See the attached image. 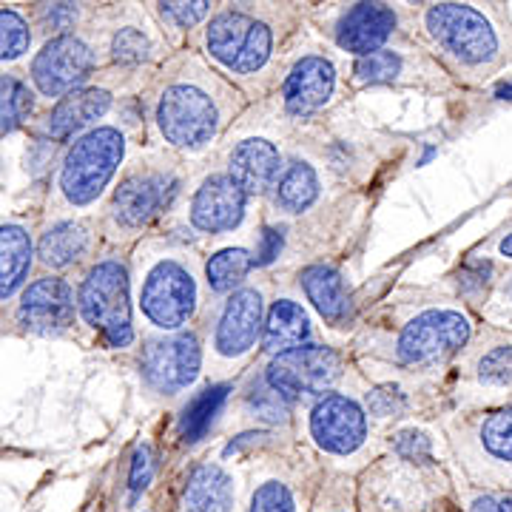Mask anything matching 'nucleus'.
I'll return each instance as SVG.
<instances>
[{
    "label": "nucleus",
    "instance_id": "72a5a7b5",
    "mask_svg": "<svg viewBox=\"0 0 512 512\" xmlns=\"http://www.w3.org/2000/svg\"><path fill=\"white\" fill-rule=\"evenodd\" d=\"M404 74V57L399 52H373V55L359 57L356 69H353V80L359 86H373V83H396Z\"/></svg>",
    "mask_w": 512,
    "mask_h": 512
},
{
    "label": "nucleus",
    "instance_id": "58836bf2",
    "mask_svg": "<svg viewBox=\"0 0 512 512\" xmlns=\"http://www.w3.org/2000/svg\"><path fill=\"white\" fill-rule=\"evenodd\" d=\"M476 379L484 384L512 382V345L487 350L476 362Z\"/></svg>",
    "mask_w": 512,
    "mask_h": 512
},
{
    "label": "nucleus",
    "instance_id": "39448f33",
    "mask_svg": "<svg viewBox=\"0 0 512 512\" xmlns=\"http://www.w3.org/2000/svg\"><path fill=\"white\" fill-rule=\"evenodd\" d=\"M308 433L313 447L333 461V473L359 476L370 464V424L365 407L345 393H325L313 402Z\"/></svg>",
    "mask_w": 512,
    "mask_h": 512
},
{
    "label": "nucleus",
    "instance_id": "4be33fe9",
    "mask_svg": "<svg viewBox=\"0 0 512 512\" xmlns=\"http://www.w3.org/2000/svg\"><path fill=\"white\" fill-rule=\"evenodd\" d=\"M282 174V157L279 148L265 137H248L234 146L228 157V177L245 191V194H265L274 188Z\"/></svg>",
    "mask_w": 512,
    "mask_h": 512
},
{
    "label": "nucleus",
    "instance_id": "0eeeda50",
    "mask_svg": "<svg viewBox=\"0 0 512 512\" xmlns=\"http://www.w3.org/2000/svg\"><path fill=\"white\" fill-rule=\"evenodd\" d=\"M77 305L83 319L106 336L111 348H128L134 342L131 288L126 265L120 259H103L94 265L80 285Z\"/></svg>",
    "mask_w": 512,
    "mask_h": 512
},
{
    "label": "nucleus",
    "instance_id": "f3484780",
    "mask_svg": "<svg viewBox=\"0 0 512 512\" xmlns=\"http://www.w3.org/2000/svg\"><path fill=\"white\" fill-rule=\"evenodd\" d=\"M245 487L237 470L222 461H202L185 481L177 512H242Z\"/></svg>",
    "mask_w": 512,
    "mask_h": 512
},
{
    "label": "nucleus",
    "instance_id": "8fccbe9b",
    "mask_svg": "<svg viewBox=\"0 0 512 512\" xmlns=\"http://www.w3.org/2000/svg\"><path fill=\"white\" fill-rule=\"evenodd\" d=\"M504 296H507V299H512V276L507 279V282H504Z\"/></svg>",
    "mask_w": 512,
    "mask_h": 512
},
{
    "label": "nucleus",
    "instance_id": "49530a36",
    "mask_svg": "<svg viewBox=\"0 0 512 512\" xmlns=\"http://www.w3.org/2000/svg\"><path fill=\"white\" fill-rule=\"evenodd\" d=\"M498 254L512 259V234H507V237L501 239V245H498Z\"/></svg>",
    "mask_w": 512,
    "mask_h": 512
},
{
    "label": "nucleus",
    "instance_id": "79ce46f5",
    "mask_svg": "<svg viewBox=\"0 0 512 512\" xmlns=\"http://www.w3.org/2000/svg\"><path fill=\"white\" fill-rule=\"evenodd\" d=\"M160 12L163 18L174 20L180 29H188L211 12V3H160Z\"/></svg>",
    "mask_w": 512,
    "mask_h": 512
},
{
    "label": "nucleus",
    "instance_id": "9d476101",
    "mask_svg": "<svg viewBox=\"0 0 512 512\" xmlns=\"http://www.w3.org/2000/svg\"><path fill=\"white\" fill-rule=\"evenodd\" d=\"M470 339V319L456 308H430L404 322L393 356L402 365H433L453 356Z\"/></svg>",
    "mask_w": 512,
    "mask_h": 512
},
{
    "label": "nucleus",
    "instance_id": "aec40b11",
    "mask_svg": "<svg viewBox=\"0 0 512 512\" xmlns=\"http://www.w3.org/2000/svg\"><path fill=\"white\" fill-rule=\"evenodd\" d=\"M336 89V69L328 57L305 55L282 86V103L293 117H308L313 111L325 109Z\"/></svg>",
    "mask_w": 512,
    "mask_h": 512
},
{
    "label": "nucleus",
    "instance_id": "4c0bfd02",
    "mask_svg": "<svg viewBox=\"0 0 512 512\" xmlns=\"http://www.w3.org/2000/svg\"><path fill=\"white\" fill-rule=\"evenodd\" d=\"M461 512H512V490H458Z\"/></svg>",
    "mask_w": 512,
    "mask_h": 512
},
{
    "label": "nucleus",
    "instance_id": "cd10ccee",
    "mask_svg": "<svg viewBox=\"0 0 512 512\" xmlns=\"http://www.w3.org/2000/svg\"><path fill=\"white\" fill-rule=\"evenodd\" d=\"M319 191H322V185H319L316 168L305 160H291L276 180L274 202L285 214H302L305 208H311L313 202L319 200Z\"/></svg>",
    "mask_w": 512,
    "mask_h": 512
},
{
    "label": "nucleus",
    "instance_id": "c03bdc74",
    "mask_svg": "<svg viewBox=\"0 0 512 512\" xmlns=\"http://www.w3.org/2000/svg\"><path fill=\"white\" fill-rule=\"evenodd\" d=\"M40 12H43L46 26H52L55 32H66V29H72L74 23H77V15H80V9H77L74 3H46Z\"/></svg>",
    "mask_w": 512,
    "mask_h": 512
},
{
    "label": "nucleus",
    "instance_id": "09e8293b",
    "mask_svg": "<svg viewBox=\"0 0 512 512\" xmlns=\"http://www.w3.org/2000/svg\"><path fill=\"white\" fill-rule=\"evenodd\" d=\"M498 97H501V100H512V83L501 86V89H498Z\"/></svg>",
    "mask_w": 512,
    "mask_h": 512
},
{
    "label": "nucleus",
    "instance_id": "a18cd8bd",
    "mask_svg": "<svg viewBox=\"0 0 512 512\" xmlns=\"http://www.w3.org/2000/svg\"><path fill=\"white\" fill-rule=\"evenodd\" d=\"M285 245V237L279 228H265L259 237V251H256V265H271Z\"/></svg>",
    "mask_w": 512,
    "mask_h": 512
},
{
    "label": "nucleus",
    "instance_id": "393cba45",
    "mask_svg": "<svg viewBox=\"0 0 512 512\" xmlns=\"http://www.w3.org/2000/svg\"><path fill=\"white\" fill-rule=\"evenodd\" d=\"M311 336L313 325L308 311L291 296L276 299L271 311H268V319H265V336H262L265 350L279 356V353H288V350L308 345Z\"/></svg>",
    "mask_w": 512,
    "mask_h": 512
},
{
    "label": "nucleus",
    "instance_id": "4468645a",
    "mask_svg": "<svg viewBox=\"0 0 512 512\" xmlns=\"http://www.w3.org/2000/svg\"><path fill=\"white\" fill-rule=\"evenodd\" d=\"M202 367L200 339L194 333H174L151 339L143 348V382L160 396H177L197 382Z\"/></svg>",
    "mask_w": 512,
    "mask_h": 512
},
{
    "label": "nucleus",
    "instance_id": "7ed1b4c3",
    "mask_svg": "<svg viewBox=\"0 0 512 512\" xmlns=\"http://www.w3.org/2000/svg\"><path fill=\"white\" fill-rule=\"evenodd\" d=\"M441 501H447V487L436 467H416L384 456L356 476L359 512H430Z\"/></svg>",
    "mask_w": 512,
    "mask_h": 512
},
{
    "label": "nucleus",
    "instance_id": "473e14b6",
    "mask_svg": "<svg viewBox=\"0 0 512 512\" xmlns=\"http://www.w3.org/2000/svg\"><path fill=\"white\" fill-rule=\"evenodd\" d=\"M242 410L259 424H288V419H291V404L285 402L265 379L254 387H248Z\"/></svg>",
    "mask_w": 512,
    "mask_h": 512
},
{
    "label": "nucleus",
    "instance_id": "f8f14e48",
    "mask_svg": "<svg viewBox=\"0 0 512 512\" xmlns=\"http://www.w3.org/2000/svg\"><path fill=\"white\" fill-rule=\"evenodd\" d=\"M177 188H180L177 174L163 165H146V168L128 174L111 197L109 217L114 228L126 231V234L146 228L148 222L157 220L171 205Z\"/></svg>",
    "mask_w": 512,
    "mask_h": 512
},
{
    "label": "nucleus",
    "instance_id": "b1692460",
    "mask_svg": "<svg viewBox=\"0 0 512 512\" xmlns=\"http://www.w3.org/2000/svg\"><path fill=\"white\" fill-rule=\"evenodd\" d=\"M111 106V94L103 89H77L66 94L57 103L52 114L46 117V134L55 140H66L86 126H92L94 120H100Z\"/></svg>",
    "mask_w": 512,
    "mask_h": 512
},
{
    "label": "nucleus",
    "instance_id": "ddd939ff",
    "mask_svg": "<svg viewBox=\"0 0 512 512\" xmlns=\"http://www.w3.org/2000/svg\"><path fill=\"white\" fill-rule=\"evenodd\" d=\"M262 293L256 288H239L225 302L211 333V356L220 367H239L262 336Z\"/></svg>",
    "mask_w": 512,
    "mask_h": 512
},
{
    "label": "nucleus",
    "instance_id": "dca6fc26",
    "mask_svg": "<svg viewBox=\"0 0 512 512\" xmlns=\"http://www.w3.org/2000/svg\"><path fill=\"white\" fill-rule=\"evenodd\" d=\"M316 484L311 473L291 464H268L256 470L245 490L242 512H311Z\"/></svg>",
    "mask_w": 512,
    "mask_h": 512
},
{
    "label": "nucleus",
    "instance_id": "9b49d317",
    "mask_svg": "<svg viewBox=\"0 0 512 512\" xmlns=\"http://www.w3.org/2000/svg\"><path fill=\"white\" fill-rule=\"evenodd\" d=\"M342 376V356L325 345H302L274 356L265 370V382L274 387L285 402H302L313 396H325Z\"/></svg>",
    "mask_w": 512,
    "mask_h": 512
},
{
    "label": "nucleus",
    "instance_id": "bb28decb",
    "mask_svg": "<svg viewBox=\"0 0 512 512\" xmlns=\"http://www.w3.org/2000/svg\"><path fill=\"white\" fill-rule=\"evenodd\" d=\"M92 248V228L80 220L57 222L40 239V262L49 268H69Z\"/></svg>",
    "mask_w": 512,
    "mask_h": 512
},
{
    "label": "nucleus",
    "instance_id": "c756f323",
    "mask_svg": "<svg viewBox=\"0 0 512 512\" xmlns=\"http://www.w3.org/2000/svg\"><path fill=\"white\" fill-rule=\"evenodd\" d=\"M256 256L245 248H225L208 259L205 265V279L214 293H234L245 282V276L254 271Z\"/></svg>",
    "mask_w": 512,
    "mask_h": 512
},
{
    "label": "nucleus",
    "instance_id": "2f4dec72",
    "mask_svg": "<svg viewBox=\"0 0 512 512\" xmlns=\"http://www.w3.org/2000/svg\"><path fill=\"white\" fill-rule=\"evenodd\" d=\"M32 109H35V97L29 86L12 74H0V134L23 126Z\"/></svg>",
    "mask_w": 512,
    "mask_h": 512
},
{
    "label": "nucleus",
    "instance_id": "6ab92c4d",
    "mask_svg": "<svg viewBox=\"0 0 512 512\" xmlns=\"http://www.w3.org/2000/svg\"><path fill=\"white\" fill-rule=\"evenodd\" d=\"M248 194L228 174H211L191 200V225L202 234L234 231L245 217Z\"/></svg>",
    "mask_w": 512,
    "mask_h": 512
},
{
    "label": "nucleus",
    "instance_id": "423d86ee",
    "mask_svg": "<svg viewBox=\"0 0 512 512\" xmlns=\"http://www.w3.org/2000/svg\"><path fill=\"white\" fill-rule=\"evenodd\" d=\"M123 154H126V137L120 128L103 126L83 134L69 148L66 160L60 165L57 188L63 200L74 208L92 205L117 174Z\"/></svg>",
    "mask_w": 512,
    "mask_h": 512
},
{
    "label": "nucleus",
    "instance_id": "e433bc0d",
    "mask_svg": "<svg viewBox=\"0 0 512 512\" xmlns=\"http://www.w3.org/2000/svg\"><path fill=\"white\" fill-rule=\"evenodd\" d=\"M111 55L120 63H143L151 57V40L137 26H123L111 40Z\"/></svg>",
    "mask_w": 512,
    "mask_h": 512
},
{
    "label": "nucleus",
    "instance_id": "c9c22d12",
    "mask_svg": "<svg viewBox=\"0 0 512 512\" xmlns=\"http://www.w3.org/2000/svg\"><path fill=\"white\" fill-rule=\"evenodd\" d=\"M32 32L29 23L12 9H0V60H18L29 52Z\"/></svg>",
    "mask_w": 512,
    "mask_h": 512
},
{
    "label": "nucleus",
    "instance_id": "20e7f679",
    "mask_svg": "<svg viewBox=\"0 0 512 512\" xmlns=\"http://www.w3.org/2000/svg\"><path fill=\"white\" fill-rule=\"evenodd\" d=\"M461 473L476 490H512V407L481 413L453 430Z\"/></svg>",
    "mask_w": 512,
    "mask_h": 512
},
{
    "label": "nucleus",
    "instance_id": "1a4fd4ad",
    "mask_svg": "<svg viewBox=\"0 0 512 512\" xmlns=\"http://www.w3.org/2000/svg\"><path fill=\"white\" fill-rule=\"evenodd\" d=\"M205 49L220 66L234 74H256L274 52V32L265 20L242 9H228L208 23Z\"/></svg>",
    "mask_w": 512,
    "mask_h": 512
},
{
    "label": "nucleus",
    "instance_id": "c85d7f7f",
    "mask_svg": "<svg viewBox=\"0 0 512 512\" xmlns=\"http://www.w3.org/2000/svg\"><path fill=\"white\" fill-rule=\"evenodd\" d=\"M228 393H231V384H211L185 407L183 419H180V439L185 444H197L200 439H205V433L211 430L214 419L220 416Z\"/></svg>",
    "mask_w": 512,
    "mask_h": 512
},
{
    "label": "nucleus",
    "instance_id": "6e6552de",
    "mask_svg": "<svg viewBox=\"0 0 512 512\" xmlns=\"http://www.w3.org/2000/svg\"><path fill=\"white\" fill-rule=\"evenodd\" d=\"M427 35L436 40L444 55L458 66L478 69L493 63L498 55V35L493 23L473 6L461 3H439L424 12Z\"/></svg>",
    "mask_w": 512,
    "mask_h": 512
},
{
    "label": "nucleus",
    "instance_id": "a19ab883",
    "mask_svg": "<svg viewBox=\"0 0 512 512\" xmlns=\"http://www.w3.org/2000/svg\"><path fill=\"white\" fill-rule=\"evenodd\" d=\"M151 476H154V456H151V447L148 444H140L134 450V458H131V473H128V490L131 495L146 493V487L151 484Z\"/></svg>",
    "mask_w": 512,
    "mask_h": 512
},
{
    "label": "nucleus",
    "instance_id": "ea45409f",
    "mask_svg": "<svg viewBox=\"0 0 512 512\" xmlns=\"http://www.w3.org/2000/svg\"><path fill=\"white\" fill-rule=\"evenodd\" d=\"M365 404L373 416L390 419V416L402 413L404 407H407V399H404L402 390H396V387H376V390H367Z\"/></svg>",
    "mask_w": 512,
    "mask_h": 512
},
{
    "label": "nucleus",
    "instance_id": "7c9ffc66",
    "mask_svg": "<svg viewBox=\"0 0 512 512\" xmlns=\"http://www.w3.org/2000/svg\"><path fill=\"white\" fill-rule=\"evenodd\" d=\"M311 512H359L356 504V476L348 473H325L316 484Z\"/></svg>",
    "mask_w": 512,
    "mask_h": 512
},
{
    "label": "nucleus",
    "instance_id": "5701e85b",
    "mask_svg": "<svg viewBox=\"0 0 512 512\" xmlns=\"http://www.w3.org/2000/svg\"><path fill=\"white\" fill-rule=\"evenodd\" d=\"M302 288L308 293L311 305L319 316L330 325H345L353 313V299H350L345 276L330 265H311L302 271Z\"/></svg>",
    "mask_w": 512,
    "mask_h": 512
},
{
    "label": "nucleus",
    "instance_id": "de8ad7c7",
    "mask_svg": "<svg viewBox=\"0 0 512 512\" xmlns=\"http://www.w3.org/2000/svg\"><path fill=\"white\" fill-rule=\"evenodd\" d=\"M430 512H461V507H458L456 501H441L439 507H433Z\"/></svg>",
    "mask_w": 512,
    "mask_h": 512
},
{
    "label": "nucleus",
    "instance_id": "a211bd4d",
    "mask_svg": "<svg viewBox=\"0 0 512 512\" xmlns=\"http://www.w3.org/2000/svg\"><path fill=\"white\" fill-rule=\"evenodd\" d=\"M18 322L32 333L49 336L60 333L74 322V291L66 279L43 276L23 291Z\"/></svg>",
    "mask_w": 512,
    "mask_h": 512
},
{
    "label": "nucleus",
    "instance_id": "f257e3e1",
    "mask_svg": "<svg viewBox=\"0 0 512 512\" xmlns=\"http://www.w3.org/2000/svg\"><path fill=\"white\" fill-rule=\"evenodd\" d=\"M137 265V302L143 319L163 333L183 330L200 311V276L191 254L171 242H148Z\"/></svg>",
    "mask_w": 512,
    "mask_h": 512
},
{
    "label": "nucleus",
    "instance_id": "f03ea898",
    "mask_svg": "<svg viewBox=\"0 0 512 512\" xmlns=\"http://www.w3.org/2000/svg\"><path fill=\"white\" fill-rule=\"evenodd\" d=\"M157 126L165 143L197 154L208 148L222 128V103L217 86L205 72L174 77L157 100Z\"/></svg>",
    "mask_w": 512,
    "mask_h": 512
},
{
    "label": "nucleus",
    "instance_id": "f704fd0d",
    "mask_svg": "<svg viewBox=\"0 0 512 512\" xmlns=\"http://www.w3.org/2000/svg\"><path fill=\"white\" fill-rule=\"evenodd\" d=\"M390 456L402 458V461L416 464V467H436L433 439L421 430H399L390 439Z\"/></svg>",
    "mask_w": 512,
    "mask_h": 512
},
{
    "label": "nucleus",
    "instance_id": "a878e982",
    "mask_svg": "<svg viewBox=\"0 0 512 512\" xmlns=\"http://www.w3.org/2000/svg\"><path fill=\"white\" fill-rule=\"evenodd\" d=\"M32 271V239L20 225L0 228V302L12 299Z\"/></svg>",
    "mask_w": 512,
    "mask_h": 512
},
{
    "label": "nucleus",
    "instance_id": "2eb2a0df",
    "mask_svg": "<svg viewBox=\"0 0 512 512\" xmlns=\"http://www.w3.org/2000/svg\"><path fill=\"white\" fill-rule=\"evenodd\" d=\"M94 52L86 40L60 35L49 40L32 63V80L46 97H63L77 92V86L92 74Z\"/></svg>",
    "mask_w": 512,
    "mask_h": 512
},
{
    "label": "nucleus",
    "instance_id": "37998d69",
    "mask_svg": "<svg viewBox=\"0 0 512 512\" xmlns=\"http://www.w3.org/2000/svg\"><path fill=\"white\" fill-rule=\"evenodd\" d=\"M490 274H493V265H490V262H484V259H473V262H467V265L461 268V274H458V285H461V291L467 293V296H478V293L487 288Z\"/></svg>",
    "mask_w": 512,
    "mask_h": 512
},
{
    "label": "nucleus",
    "instance_id": "412c9836",
    "mask_svg": "<svg viewBox=\"0 0 512 512\" xmlns=\"http://www.w3.org/2000/svg\"><path fill=\"white\" fill-rule=\"evenodd\" d=\"M396 32V12L384 3H356L336 23V43L350 55L367 57L382 52Z\"/></svg>",
    "mask_w": 512,
    "mask_h": 512
}]
</instances>
